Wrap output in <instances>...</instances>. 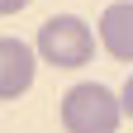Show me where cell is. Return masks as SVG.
Instances as JSON below:
<instances>
[{
  "instance_id": "3957f363",
  "label": "cell",
  "mask_w": 133,
  "mask_h": 133,
  "mask_svg": "<svg viewBox=\"0 0 133 133\" xmlns=\"http://www.w3.org/2000/svg\"><path fill=\"white\" fill-rule=\"evenodd\" d=\"M33 76H38V52L24 38H0V100L29 95Z\"/></svg>"
},
{
  "instance_id": "8992f818",
  "label": "cell",
  "mask_w": 133,
  "mask_h": 133,
  "mask_svg": "<svg viewBox=\"0 0 133 133\" xmlns=\"http://www.w3.org/2000/svg\"><path fill=\"white\" fill-rule=\"evenodd\" d=\"M19 10H29V0H0V14H19Z\"/></svg>"
},
{
  "instance_id": "277c9868",
  "label": "cell",
  "mask_w": 133,
  "mask_h": 133,
  "mask_svg": "<svg viewBox=\"0 0 133 133\" xmlns=\"http://www.w3.org/2000/svg\"><path fill=\"white\" fill-rule=\"evenodd\" d=\"M100 43L114 62H133V0H114L100 14Z\"/></svg>"
},
{
  "instance_id": "7a4b0ae2",
  "label": "cell",
  "mask_w": 133,
  "mask_h": 133,
  "mask_svg": "<svg viewBox=\"0 0 133 133\" xmlns=\"http://www.w3.org/2000/svg\"><path fill=\"white\" fill-rule=\"evenodd\" d=\"M124 119L119 95L100 81H81L62 95V128L66 133H114Z\"/></svg>"
},
{
  "instance_id": "5b68a950",
  "label": "cell",
  "mask_w": 133,
  "mask_h": 133,
  "mask_svg": "<svg viewBox=\"0 0 133 133\" xmlns=\"http://www.w3.org/2000/svg\"><path fill=\"white\" fill-rule=\"evenodd\" d=\"M119 109H124L128 119H133V76L124 81V90H119Z\"/></svg>"
},
{
  "instance_id": "6da1fadb",
  "label": "cell",
  "mask_w": 133,
  "mask_h": 133,
  "mask_svg": "<svg viewBox=\"0 0 133 133\" xmlns=\"http://www.w3.org/2000/svg\"><path fill=\"white\" fill-rule=\"evenodd\" d=\"M33 52L57 71H76L95 57V33L81 14H52V19H43L38 38H33Z\"/></svg>"
}]
</instances>
